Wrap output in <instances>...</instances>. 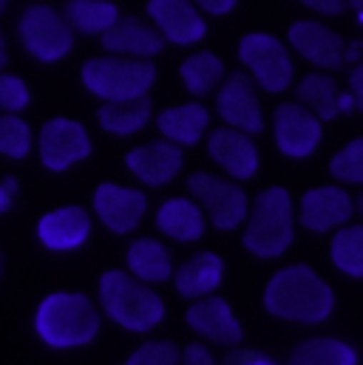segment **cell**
Listing matches in <instances>:
<instances>
[{
	"instance_id": "cell-15",
	"label": "cell",
	"mask_w": 363,
	"mask_h": 365,
	"mask_svg": "<svg viewBox=\"0 0 363 365\" xmlns=\"http://www.w3.org/2000/svg\"><path fill=\"white\" fill-rule=\"evenodd\" d=\"M187 326L204 337L207 343H216V346H227V349H236L242 340H244V331H242V323L236 317V312L230 309V303L224 297H216V294H207V297H199L190 303L187 314H184Z\"/></svg>"
},
{
	"instance_id": "cell-9",
	"label": "cell",
	"mask_w": 363,
	"mask_h": 365,
	"mask_svg": "<svg viewBox=\"0 0 363 365\" xmlns=\"http://www.w3.org/2000/svg\"><path fill=\"white\" fill-rule=\"evenodd\" d=\"M216 113L227 128L259 136L264 130V108L259 86L247 71H230L216 88Z\"/></svg>"
},
{
	"instance_id": "cell-24",
	"label": "cell",
	"mask_w": 363,
	"mask_h": 365,
	"mask_svg": "<svg viewBox=\"0 0 363 365\" xmlns=\"http://www.w3.org/2000/svg\"><path fill=\"white\" fill-rule=\"evenodd\" d=\"M156 227H159V232H165L168 238H174L179 244H193V241L204 238L207 218L193 198L179 195V198H168L156 210Z\"/></svg>"
},
{
	"instance_id": "cell-32",
	"label": "cell",
	"mask_w": 363,
	"mask_h": 365,
	"mask_svg": "<svg viewBox=\"0 0 363 365\" xmlns=\"http://www.w3.org/2000/svg\"><path fill=\"white\" fill-rule=\"evenodd\" d=\"M31 150V130L14 113L0 116V153L11 159H23Z\"/></svg>"
},
{
	"instance_id": "cell-37",
	"label": "cell",
	"mask_w": 363,
	"mask_h": 365,
	"mask_svg": "<svg viewBox=\"0 0 363 365\" xmlns=\"http://www.w3.org/2000/svg\"><path fill=\"white\" fill-rule=\"evenodd\" d=\"M301 3L318 14H344L349 9L347 0H301Z\"/></svg>"
},
{
	"instance_id": "cell-20",
	"label": "cell",
	"mask_w": 363,
	"mask_h": 365,
	"mask_svg": "<svg viewBox=\"0 0 363 365\" xmlns=\"http://www.w3.org/2000/svg\"><path fill=\"white\" fill-rule=\"evenodd\" d=\"M295 102L304 105L309 113H315L321 122H332L341 113L355 110V99L352 93L341 91L338 83L329 74H307L298 86H295Z\"/></svg>"
},
{
	"instance_id": "cell-38",
	"label": "cell",
	"mask_w": 363,
	"mask_h": 365,
	"mask_svg": "<svg viewBox=\"0 0 363 365\" xmlns=\"http://www.w3.org/2000/svg\"><path fill=\"white\" fill-rule=\"evenodd\" d=\"M193 3H196V9L204 11V14H216V17H222V14L233 11L239 0H193Z\"/></svg>"
},
{
	"instance_id": "cell-27",
	"label": "cell",
	"mask_w": 363,
	"mask_h": 365,
	"mask_svg": "<svg viewBox=\"0 0 363 365\" xmlns=\"http://www.w3.org/2000/svg\"><path fill=\"white\" fill-rule=\"evenodd\" d=\"M179 74L187 93L196 96V99L216 93V88L222 86V80L227 77L224 63L213 51H196V54H190L179 66Z\"/></svg>"
},
{
	"instance_id": "cell-18",
	"label": "cell",
	"mask_w": 363,
	"mask_h": 365,
	"mask_svg": "<svg viewBox=\"0 0 363 365\" xmlns=\"http://www.w3.org/2000/svg\"><path fill=\"white\" fill-rule=\"evenodd\" d=\"M128 170L148 187H165L171 184L184 168V153L179 145L168 142V139H156L148 142L142 148H134L125 156Z\"/></svg>"
},
{
	"instance_id": "cell-28",
	"label": "cell",
	"mask_w": 363,
	"mask_h": 365,
	"mask_svg": "<svg viewBox=\"0 0 363 365\" xmlns=\"http://www.w3.org/2000/svg\"><path fill=\"white\" fill-rule=\"evenodd\" d=\"M287 365H358V351L335 337H309L292 349Z\"/></svg>"
},
{
	"instance_id": "cell-40",
	"label": "cell",
	"mask_w": 363,
	"mask_h": 365,
	"mask_svg": "<svg viewBox=\"0 0 363 365\" xmlns=\"http://www.w3.org/2000/svg\"><path fill=\"white\" fill-rule=\"evenodd\" d=\"M14 195H17V182H14V179H3V182H0V212L11 210Z\"/></svg>"
},
{
	"instance_id": "cell-41",
	"label": "cell",
	"mask_w": 363,
	"mask_h": 365,
	"mask_svg": "<svg viewBox=\"0 0 363 365\" xmlns=\"http://www.w3.org/2000/svg\"><path fill=\"white\" fill-rule=\"evenodd\" d=\"M347 6L358 11V17H361V23H363V0H347Z\"/></svg>"
},
{
	"instance_id": "cell-17",
	"label": "cell",
	"mask_w": 363,
	"mask_h": 365,
	"mask_svg": "<svg viewBox=\"0 0 363 365\" xmlns=\"http://www.w3.org/2000/svg\"><path fill=\"white\" fill-rule=\"evenodd\" d=\"M94 210L111 232L125 235V232H134L139 221L145 218L148 198L142 190H134V187L99 184L94 192Z\"/></svg>"
},
{
	"instance_id": "cell-4",
	"label": "cell",
	"mask_w": 363,
	"mask_h": 365,
	"mask_svg": "<svg viewBox=\"0 0 363 365\" xmlns=\"http://www.w3.org/2000/svg\"><path fill=\"white\" fill-rule=\"evenodd\" d=\"M37 334L54 349L89 346L99 331V312L86 294L57 292L49 294L34 317Z\"/></svg>"
},
{
	"instance_id": "cell-39",
	"label": "cell",
	"mask_w": 363,
	"mask_h": 365,
	"mask_svg": "<svg viewBox=\"0 0 363 365\" xmlns=\"http://www.w3.org/2000/svg\"><path fill=\"white\" fill-rule=\"evenodd\" d=\"M349 93L355 99V108L363 110V63H358L352 68V74H349Z\"/></svg>"
},
{
	"instance_id": "cell-35",
	"label": "cell",
	"mask_w": 363,
	"mask_h": 365,
	"mask_svg": "<svg viewBox=\"0 0 363 365\" xmlns=\"http://www.w3.org/2000/svg\"><path fill=\"white\" fill-rule=\"evenodd\" d=\"M224 365H278L264 351H253V349H233L227 354Z\"/></svg>"
},
{
	"instance_id": "cell-19",
	"label": "cell",
	"mask_w": 363,
	"mask_h": 365,
	"mask_svg": "<svg viewBox=\"0 0 363 365\" xmlns=\"http://www.w3.org/2000/svg\"><path fill=\"white\" fill-rule=\"evenodd\" d=\"M102 48L116 57H134V60H151L165 48L162 34L139 20V17H119L105 34H102Z\"/></svg>"
},
{
	"instance_id": "cell-14",
	"label": "cell",
	"mask_w": 363,
	"mask_h": 365,
	"mask_svg": "<svg viewBox=\"0 0 363 365\" xmlns=\"http://www.w3.org/2000/svg\"><path fill=\"white\" fill-rule=\"evenodd\" d=\"M207 153L210 159L227 173V179L233 182H247L259 173V165H262V156H259V148L253 142L250 133H242L236 128H216L210 136H207Z\"/></svg>"
},
{
	"instance_id": "cell-22",
	"label": "cell",
	"mask_w": 363,
	"mask_h": 365,
	"mask_svg": "<svg viewBox=\"0 0 363 365\" xmlns=\"http://www.w3.org/2000/svg\"><path fill=\"white\" fill-rule=\"evenodd\" d=\"M210 125V110L202 102H184L165 108L156 116V128L162 133V139L179 145V148H193L202 142L204 130Z\"/></svg>"
},
{
	"instance_id": "cell-21",
	"label": "cell",
	"mask_w": 363,
	"mask_h": 365,
	"mask_svg": "<svg viewBox=\"0 0 363 365\" xmlns=\"http://www.w3.org/2000/svg\"><path fill=\"white\" fill-rule=\"evenodd\" d=\"M37 235L49 250H57V252L77 250L89 241L91 235L89 212L83 207H60V210L40 218Z\"/></svg>"
},
{
	"instance_id": "cell-10",
	"label": "cell",
	"mask_w": 363,
	"mask_h": 365,
	"mask_svg": "<svg viewBox=\"0 0 363 365\" xmlns=\"http://www.w3.org/2000/svg\"><path fill=\"white\" fill-rule=\"evenodd\" d=\"M272 136L284 156L309 159L324 139V122L298 102H281L272 110Z\"/></svg>"
},
{
	"instance_id": "cell-13",
	"label": "cell",
	"mask_w": 363,
	"mask_h": 365,
	"mask_svg": "<svg viewBox=\"0 0 363 365\" xmlns=\"http://www.w3.org/2000/svg\"><path fill=\"white\" fill-rule=\"evenodd\" d=\"M289 46L315 68L335 71L347 63V43L338 31L318 20H295L287 31Z\"/></svg>"
},
{
	"instance_id": "cell-16",
	"label": "cell",
	"mask_w": 363,
	"mask_h": 365,
	"mask_svg": "<svg viewBox=\"0 0 363 365\" xmlns=\"http://www.w3.org/2000/svg\"><path fill=\"white\" fill-rule=\"evenodd\" d=\"M148 17L165 43L196 46L207 34V23L193 0H148Z\"/></svg>"
},
{
	"instance_id": "cell-34",
	"label": "cell",
	"mask_w": 363,
	"mask_h": 365,
	"mask_svg": "<svg viewBox=\"0 0 363 365\" xmlns=\"http://www.w3.org/2000/svg\"><path fill=\"white\" fill-rule=\"evenodd\" d=\"M29 105V88L14 74H0V110L17 113Z\"/></svg>"
},
{
	"instance_id": "cell-5",
	"label": "cell",
	"mask_w": 363,
	"mask_h": 365,
	"mask_svg": "<svg viewBox=\"0 0 363 365\" xmlns=\"http://www.w3.org/2000/svg\"><path fill=\"white\" fill-rule=\"evenodd\" d=\"M156 83V68L151 60L134 57H94L83 66V86L102 102H125L148 96Z\"/></svg>"
},
{
	"instance_id": "cell-33",
	"label": "cell",
	"mask_w": 363,
	"mask_h": 365,
	"mask_svg": "<svg viewBox=\"0 0 363 365\" xmlns=\"http://www.w3.org/2000/svg\"><path fill=\"white\" fill-rule=\"evenodd\" d=\"M182 349L174 340H151L145 346H139L125 365H179Z\"/></svg>"
},
{
	"instance_id": "cell-8",
	"label": "cell",
	"mask_w": 363,
	"mask_h": 365,
	"mask_svg": "<svg viewBox=\"0 0 363 365\" xmlns=\"http://www.w3.org/2000/svg\"><path fill=\"white\" fill-rule=\"evenodd\" d=\"M239 60L244 63L253 83L267 93H284L295 80V66L281 40L272 34H247L239 43Z\"/></svg>"
},
{
	"instance_id": "cell-2",
	"label": "cell",
	"mask_w": 363,
	"mask_h": 365,
	"mask_svg": "<svg viewBox=\"0 0 363 365\" xmlns=\"http://www.w3.org/2000/svg\"><path fill=\"white\" fill-rule=\"evenodd\" d=\"M295 238V210L287 187L262 190L244 218L242 244L256 258H281Z\"/></svg>"
},
{
	"instance_id": "cell-11",
	"label": "cell",
	"mask_w": 363,
	"mask_h": 365,
	"mask_svg": "<svg viewBox=\"0 0 363 365\" xmlns=\"http://www.w3.org/2000/svg\"><path fill=\"white\" fill-rule=\"evenodd\" d=\"M355 215V198L347 192V187L338 184H321L301 195L298 204V221L309 232H335L338 227L349 224Z\"/></svg>"
},
{
	"instance_id": "cell-7",
	"label": "cell",
	"mask_w": 363,
	"mask_h": 365,
	"mask_svg": "<svg viewBox=\"0 0 363 365\" xmlns=\"http://www.w3.org/2000/svg\"><path fill=\"white\" fill-rule=\"evenodd\" d=\"M187 190H190L193 201L202 207L204 218L216 230L233 232L244 224L250 198H247L244 187H239V182H233L227 176H216V173H193L187 179Z\"/></svg>"
},
{
	"instance_id": "cell-23",
	"label": "cell",
	"mask_w": 363,
	"mask_h": 365,
	"mask_svg": "<svg viewBox=\"0 0 363 365\" xmlns=\"http://www.w3.org/2000/svg\"><path fill=\"white\" fill-rule=\"evenodd\" d=\"M222 277H224V261L216 252H196L179 269H174L176 292L184 300H199L213 294L222 286Z\"/></svg>"
},
{
	"instance_id": "cell-31",
	"label": "cell",
	"mask_w": 363,
	"mask_h": 365,
	"mask_svg": "<svg viewBox=\"0 0 363 365\" xmlns=\"http://www.w3.org/2000/svg\"><path fill=\"white\" fill-rule=\"evenodd\" d=\"M329 173H332L335 182L363 187V136L352 139L347 148H341L329 159Z\"/></svg>"
},
{
	"instance_id": "cell-25",
	"label": "cell",
	"mask_w": 363,
	"mask_h": 365,
	"mask_svg": "<svg viewBox=\"0 0 363 365\" xmlns=\"http://www.w3.org/2000/svg\"><path fill=\"white\" fill-rule=\"evenodd\" d=\"M128 272L142 283H165L174 277V255L165 244L154 238H139L128 247Z\"/></svg>"
},
{
	"instance_id": "cell-36",
	"label": "cell",
	"mask_w": 363,
	"mask_h": 365,
	"mask_svg": "<svg viewBox=\"0 0 363 365\" xmlns=\"http://www.w3.org/2000/svg\"><path fill=\"white\" fill-rule=\"evenodd\" d=\"M179 365H219V360L213 357V351L202 343H193L182 351V363Z\"/></svg>"
},
{
	"instance_id": "cell-3",
	"label": "cell",
	"mask_w": 363,
	"mask_h": 365,
	"mask_svg": "<svg viewBox=\"0 0 363 365\" xmlns=\"http://www.w3.org/2000/svg\"><path fill=\"white\" fill-rule=\"evenodd\" d=\"M102 312L125 331L145 334L165 320V300L131 272L111 269L99 277Z\"/></svg>"
},
{
	"instance_id": "cell-44",
	"label": "cell",
	"mask_w": 363,
	"mask_h": 365,
	"mask_svg": "<svg viewBox=\"0 0 363 365\" xmlns=\"http://www.w3.org/2000/svg\"><path fill=\"white\" fill-rule=\"evenodd\" d=\"M6 3H9V0H0V14H3V9H6Z\"/></svg>"
},
{
	"instance_id": "cell-29",
	"label": "cell",
	"mask_w": 363,
	"mask_h": 365,
	"mask_svg": "<svg viewBox=\"0 0 363 365\" xmlns=\"http://www.w3.org/2000/svg\"><path fill=\"white\" fill-rule=\"evenodd\" d=\"M63 17L69 20L71 31L102 37L119 20V9L111 0H69Z\"/></svg>"
},
{
	"instance_id": "cell-1",
	"label": "cell",
	"mask_w": 363,
	"mask_h": 365,
	"mask_svg": "<svg viewBox=\"0 0 363 365\" xmlns=\"http://www.w3.org/2000/svg\"><path fill=\"white\" fill-rule=\"evenodd\" d=\"M264 309L278 320L315 326L332 317L335 294L315 269L307 264H292L270 277L264 289Z\"/></svg>"
},
{
	"instance_id": "cell-42",
	"label": "cell",
	"mask_w": 363,
	"mask_h": 365,
	"mask_svg": "<svg viewBox=\"0 0 363 365\" xmlns=\"http://www.w3.org/2000/svg\"><path fill=\"white\" fill-rule=\"evenodd\" d=\"M6 57H9L6 54V40H3V31H0V68L6 66Z\"/></svg>"
},
{
	"instance_id": "cell-43",
	"label": "cell",
	"mask_w": 363,
	"mask_h": 365,
	"mask_svg": "<svg viewBox=\"0 0 363 365\" xmlns=\"http://www.w3.org/2000/svg\"><path fill=\"white\" fill-rule=\"evenodd\" d=\"M355 212H361V218H363V192H361V198L355 201Z\"/></svg>"
},
{
	"instance_id": "cell-12",
	"label": "cell",
	"mask_w": 363,
	"mask_h": 365,
	"mask_svg": "<svg viewBox=\"0 0 363 365\" xmlns=\"http://www.w3.org/2000/svg\"><path fill=\"white\" fill-rule=\"evenodd\" d=\"M91 156V139L89 130L66 116H57L43 125L40 130V159L49 170L60 173L69 170L71 165L83 162Z\"/></svg>"
},
{
	"instance_id": "cell-6",
	"label": "cell",
	"mask_w": 363,
	"mask_h": 365,
	"mask_svg": "<svg viewBox=\"0 0 363 365\" xmlns=\"http://www.w3.org/2000/svg\"><path fill=\"white\" fill-rule=\"evenodd\" d=\"M17 34L23 48L40 63H57L74 48V31L69 20L46 3H34L20 14Z\"/></svg>"
},
{
	"instance_id": "cell-26",
	"label": "cell",
	"mask_w": 363,
	"mask_h": 365,
	"mask_svg": "<svg viewBox=\"0 0 363 365\" xmlns=\"http://www.w3.org/2000/svg\"><path fill=\"white\" fill-rule=\"evenodd\" d=\"M154 116V105L148 96H136V99H125V102H105L96 110V119L102 125V130L116 133V136H131L136 130H142Z\"/></svg>"
},
{
	"instance_id": "cell-30",
	"label": "cell",
	"mask_w": 363,
	"mask_h": 365,
	"mask_svg": "<svg viewBox=\"0 0 363 365\" xmlns=\"http://www.w3.org/2000/svg\"><path fill=\"white\" fill-rule=\"evenodd\" d=\"M329 258L347 277H363V224H344L332 235Z\"/></svg>"
}]
</instances>
